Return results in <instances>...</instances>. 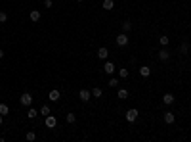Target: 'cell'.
Segmentation results:
<instances>
[{
	"label": "cell",
	"mask_w": 191,
	"mask_h": 142,
	"mask_svg": "<svg viewBox=\"0 0 191 142\" xmlns=\"http://www.w3.org/2000/svg\"><path fill=\"white\" fill-rule=\"evenodd\" d=\"M19 102H21L23 106H31V104H32V94H31V92H23L21 98H19Z\"/></svg>",
	"instance_id": "obj_1"
},
{
	"label": "cell",
	"mask_w": 191,
	"mask_h": 142,
	"mask_svg": "<svg viewBox=\"0 0 191 142\" xmlns=\"http://www.w3.org/2000/svg\"><path fill=\"white\" fill-rule=\"evenodd\" d=\"M138 113H140V111H138V109H128V111H126V121H128V123H134V121H136L138 119Z\"/></svg>",
	"instance_id": "obj_2"
},
{
	"label": "cell",
	"mask_w": 191,
	"mask_h": 142,
	"mask_svg": "<svg viewBox=\"0 0 191 142\" xmlns=\"http://www.w3.org/2000/svg\"><path fill=\"white\" fill-rule=\"evenodd\" d=\"M79 96H80V100H82V102H88V100L92 98V90H88V88H80Z\"/></svg>",
	"instance_id": "obj_3"
},
{
	"label": "cell",
	"mask_w": 191,
	"mask_h": 142,
	"mask_svg": "<svg viewBox=\"0 0 191 142\" xmlns=\"http://www.w3.org/2000/svg\"><path fill=\"white\" fill-rule=\"evenodd\" d=\"M128 35L126 33H120V35H117V44H119V46H126L128 44Z\"/></svg>",
	"instance_id": "obj_4"
},
{
	"label": "cell",
	"mask_w": 191,
	"mask_h": 142,
	"mask_svg": "<svg viewBox=\"0 0 191 142\" xmlns=\"http://www.w3.org/2000/svg\"><path fill=\"white\" fill-rule=\"evenodd\" d=\"M103 71H105V73H107V75H113V73H115V71H117V67H115V63H113V62H105V63H103Z\"/></svg>",
	"instance_id": "obj_5"
},
{
	"label": "cell",
	"mask_w": 191,
	"mask_h": 142,
	"mask_svg": "<svg viewBox=\"0 0 191 142\" xmlns=\"http://www.w3.org/2000/svg\"><path fill=\"white\" fill-rule=\"evenodd\" d=\"M44 123H46L48 129H54L55 125H58V119H55L54 115H46V119H44Z\"/></svg>",
	"instance_id": "obj_6"
},
{
	"label": "cell",
	"mask_w": 191,
	"mask_h": 142,
	"mask_svg": "<svg viewBox=\"0 0 191 142\" xmlns=\"http://www.w3.org/2000/svg\"><path fill=\"white\" fill-rule=\"evenodd\" d=\"M157 56H159V60H161V62H168V60H170V52L166 50V48L159 50V52H157Z\"/></svg>",
	"instance_id": "obj_7"
},
{
	"label": "cell",
	"mask_w": 191,
	"mask_h": 142,
	"mask_svg": "<svg viewBox=\"0 0 191 142\" xmlns=\"http://www.w3.org/2000/svg\"><path fill=\"white\" fill-rule=\"evenodd\" d=\"M162 119H164V123H168V125H172L174 121H176V115H174L172 111H164V115H162Z\"/></svg>",
	"instance_id": "obj_8"
},
{
	"label": "cell",
	"mask_w": 191,
	"mask_h": 142,
	"mask_svg": "<svg viewBox=\"0 0 191 142\" xmlns=\"http://www.w3.org/2000/svg\"><path fill=\"white\" fill-rule=\"evenodd\" d=\"M174 96H172V92H166L164 96H162V104H164V106H170V104H174Z\"/></svg>",
	"instance_id": "obj_9"
},
{
	"label": "cell",
	"mask_w": 191,
	"mask_h": 142,
	"mask_svg": "<svg viewBox=\"0 0 191 142\" xmlns=\"http://www.w3.org/2000/svg\"><path fill=\"white\" fill-rule=\"evenodd\" d=\"M109 56V50L105 46H101V48H97V58H101V60H105Z\"/></svg>",
	"instance_id": "obj_10"
},
{
	"label": "cell",
	"mask_w": 191,
	"mask_h": 142,
	"mask_svg": "<svg viewBox=\"0 0 191 142\" xmlns=\"http://www.w3.org/2000/svg\"><path fill=\"white\" fill-rule=\"evenodd\" d=\"M48 98H50V102H58L59 100V90H50V94H48Z\"/></svg>",
	"instance_id": "obj_11"
},
{
	"label": "cell",
	"mask_w": 191,
	"mask_h": 142,
	"mask_svg": "<svg viewBox=\"0 0 191 142\" xmlns=\"http://www.w3.org/2000/svg\"><path fill=\"white\" fill-rule=\"evenodd\" d=\"M140 75H141V77H149V75H151V67L141 66V67H140Z\"/></svg>",
	"instance_id": "obj_12"
},
{
	"label": "cell",
	"mask_w": 191,
	"mask_h": 142,
	"mask_svg": "<svg viewBox=\"0 0 191 142\" xmlns=\"http://www.w3.org/2000/svg\"><path fill=\"white\" fill-rule=\"evenodd\" d=\"M101 8H103V10H113V8H115V2H113V0H103Z\"/></svg>",
	"instance_id": "obj_13"
},
{
	"label": "cell",
	"mask_w": 191,
	"mask_h": 142,
	"mask_svg": "<svg viewBox=\"0 0 191 142\" xmlns=\"http://www.w3.org/2000/svg\"><path fill=\"white\" fill-rule=\"evenodd\" d=\"M92 96H94V98H101V96H103V90H101L99 87L92 88Z\"/></svg>",
	"instance_id": "obj_14"
},
{
	"label": "cell",
	"mask_w": 191,
	"mask_h": 142,
	"mask_svg": "<svg viewBox=\"0 0 191 142\" xmlns=\"http://www.w3.org/2000/svg\"><path fill=\"white\" fill-rule=\"evenodd\" d=\"M29 17H31V21H38V19H40V12L38 10H32L29 14Z\"/></svg>",
	"instance_id": "obj_15"
},
{
	"label": "cell",
	"mask_w": 191,
	"mask_h": 142,
	"mask_svg": "<svg viewBox=\"0 0 191 142\" xmlns=\"http://www.w3.org/2000/svg\"><path fill=\"white\" fill-rule=\"evenodd\" d=\"M38 113H40V111H36L35 108H29V109H27V117H29V119H35Z\"/></svg>",
	"instance_id": "obj_16"
},
{
	"label": "cell",
	"mask_w": 191,
	"mask_h": 142,
	"mask_svg": "<svg viewBox=\"0 0 191 142\" xmlns=\"http://www.w3.org/2000/svg\"><path fill=\"white\" fill-rule=\"evenodd\" d=\"M117 96H119L120 100L128 98V90H126V88H119V92H117Z\"/></svg>",
	"instance_id": "obj_17"
},
{
	"label": "cell",
	"mask_w": 191,
	"mask_h": 142,
	"mask_svg": "<svg viewBox=\"0 0 191 142\" xmlns=\"http://www.w3.org/2000/svg\"><path fill=\"white\" fill-rule=\"evenodd\" d=\"M130 29H132V21H128V19L123 21V33H128Z\"/></svg>",
	"instance_id": "obj_18"
},
{
	"label": "cell",
	"mask_w": 191,
	"mask_h": 142,
	"mask_svg": "<svg viewBox=\"0 0 191 142\" xmlns=\"http://www.w3.org/2000/svg\"><path fill=\"white\" fill-rule=\"evenodd\" d=\"M180 52H182V54H187V52H189V42H182L180 44Z\"/></svg>",
	"instance_id": "obj_19"
},
{
	"label": "cell",
	"mask_w": 191,
	"mask_h": 142,
	"mask_svg": "<svg viewBox=\"0 0 191 142\" xmlns=\"http://www.w3.org/2000/svg\"><path fill=\"white\" fill-rule=\"evenodd\" d=\"M65 119H67V123H75V121H76V115H75V113H67V115H65Z\"/></svg>",
	"instance_id": "obj_20"
},
{
	"label": "cell",
	"mask_w": 191,
	"mask_h": 142,
	"mask_svg": "<svg viewBox=\"0 0 191 142\" xmlns=\"http://www.w3.org/2000/svg\"><path fill=\"white\" fill-rule=\"evenodd\" d=\"M0 113H2V115H4V117H6V115H8V113H10V108H8V106H6V104H0Z\"/></svg>",
	"instance_id": "obj_21"
},
{
	"label": "cell",
	"mask_w": 191,
	"mask_h": 142,
	"mask_svg": "<svg viewBox=\"0 0 191 142\" xmlns=\"http://www.w3.org/2000/svg\"><path fill=\"white\" fill-rule=\"evenodd\" d=\"M25 138L29 140V142H32V140H36V133H35V131H29V133H27V135H25Z\"/></svg>",
	"instance_id": "obj_22"
},
{
	"label": "cell",
	"mask_w": 191,
	"mask_h": 142,
	"mask_svg": "<svg viewBox=\"0 0 191 142\" xmlns=\"http://www.w3.org/2000/svg\"><path fill=\"white\" fill-rule=\"evenodd\" d=\"M159 42L162 44V46H166V44L170 42V39H168V36H166V35H161V36H159Z\"/></svg>",
	"instance_id": "obj_23"
},
{
	"label": "cell",
	"mask_w": 191,
	"mask_h": 142,
	"mask_svg": "<svg viewBox=\"0 0 191 142\" xmlns=\"http://www.w3.org/2000/svg\"><path fill=\"white\" fill-rule=\"evenodd\" d=\"M109 87H111V88H115V87H119V79H115V77H111V79H109Z\"/></svg>",
	"instance_id": "obj_24"
},
{
	"label": "cell",
	"mask_w": 191,
	"mask_h": 142,
	"mask_svg": "<svg viewBox=\"0 0 191 142\" xmlns=\"http://www.w3.org/2000/svg\"><path fill=\"white\" fill-rule=\"evenodd\" d=\"M128 75H130V71L126 69V67H123V69H119V77H123V79H126Z\"/></svg>",
	"instance_id": "obj_25"
},
{
	"label": "cell",
	"mask_w": 191,
	"mask_h": 142,
	"mask_svg": "<svg viewBox=\"0 0 191 142\" xmlns=\"http://www.w3.org/2000/svg\"><path fill=\"white\" fill-rule=\"evenodd\" d=\"M50 108H48V106H42V108H40V115H44V117H46V115H50Z\"/></svg>",
	"instance_id": "obj_26"
},
{
	"label": "cell",
	"mask_w": 191,
	"mask_h": 142,
	"mask_svg": "<svg viewBox=\"0 0 191 142\" xmlns=\"http://www.w3.org/2000/svg\"><path fill=\"white\" fill-rule=\"evenodd\" d=\"M8 21V14L6 12H0V23H6Z\"/></svg>",
	"instance_id": "obj_27"
},
{
	"label": "cell",
	"mask_w": 191,
	"mask_h": 142,
	"mask_svg": "<svg viewBox=\"0 0 191 142\" xmlns=\"http://www.w3.org/2000/svg\"><path fill=\"white\" fill-rule=\"evenodd\" d=\"M44 6H46V8H52V6H54V2H52V0H44Z\"/></svg>",
	"instance_id": "obj_28"
},
{
	"label": "cell",
	"mask_w": 191,
	"mask_h": 142,
	"mask_svg": "<svg viewBox=\"0 0 191 142\" xmlns=\"http://www.w3.org/2000/svg\"><path fill=\"white\" fill-rule=\"evenodd\" d=\"M4 58V50H2V48H0V60H2Z\"/></svg>",
	"instance_id": "obj_29"
},
{
	"label": "cell",
	"mask_w": 191,
	"mask_h": 142,
	"mask_svg": "<svg viewBox=\"0 0 191 142\" xmlns=\"http://www.w3.org/2000/svg\"><path fill=\"white\" fill-rule=\"evenodd\" d=\"M2 119H4V115H2V113H0V125H2Z\"/></svg>",
	"instance_id": "obj_30"
},
{
	"label": "cell",
	"mask_w": 191,
	"mask_h": 142,
	"mask_svg": "<svg viewBox=\"0 0 191 142\" xmlns=\"http://www.w3.org/2000/svg\"><path fill=\"white\" fill-rule=\"evenodd\" d=\"M76 2H84V0H76Z\"/></svg>",
	"instance_id": "obj_31"
}]
</instances>
